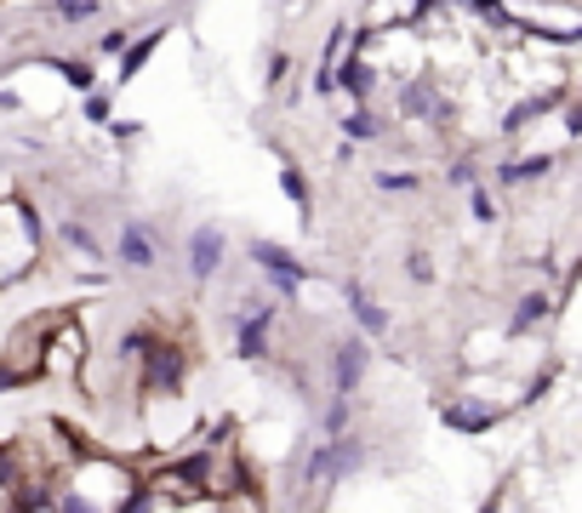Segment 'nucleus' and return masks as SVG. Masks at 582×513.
<instances>
[{
    "label": "nucleus",
    "instance_id": "f257e3e1",
    "mask_svg": "<svg viewBox=\"0 0 582 513\" xmlns=\"http://www.w3.org/2000/svg\"><path fill=\"white\" fill-rule=\"evenodd\" d=\"M40 212L29 200L7 194L0 200V291L17 286V279H29L40 269Z\"/></svg>",
    "mask_w": 582,
    "mask_h": 513
},
{
    "label": "nucleus",
    "instance_id": "f03ea898",
    "mask_svg": "<svg viewBox=\"0 0 582 513\" xmlns=\"http://www.w3.org/2000/svg\"><path fill=\"white\" fill-rule=\"evenodd\" d=\"M86 366H92V331L81 325V314L52 308V314H46V337H40V377L81 382Z\"/></svg>",
    "mask_w": 582,
    "mask_h": 513
},
{
    "label": "nucleus",
    "instance_id": "7ed1b4c3",
    "mask_svg": "<svg viewBox=\"0 0 582 513\" xmlns=\"http://www.w3.org/2000/svg\"><path fill=\"white\" fill-rule=\"evenodd\" d=\"M246 256L269 274V286L281 291V297H297V291L314 279V269L302 263V256H292L286 246H274V240H251V246H246Z\"/></svg>",
    "mask_w": 582,
    "mask_h": 513
},
{
    "label": "nucleus",
    "instance_id": "20e7f679",
    "mask_svg": "<svg viewBox=\"0 0 582 513\" xmlns=\"http://www.w3.org/2000/svg\"><path fill=\"white\" fill-rule=\"evenodd\" d=\"M40 337H46V314L40 320H23L7 343H0V366L12 371L17 389H29V382H40Z\"/></svg>",
    "mask_w": 582,
    "mask_h": 513
},
{
    "label": "nucleus",
    "instance_id": "39448f33",
    "mask_svg": "<svg viewBox=\"0 0 582 513\" xmlns=\"http://www.w3.org/2000/svg\"><path fill=\"white\" fill-rule=\"evenodd\" d=\"M366 366H371V337H360V331H354V337H337L332 343V394L354 399Z\"/></svg>",
    "mask_w": 582,
    "mask_h": 513
},
{
    "label": "nucleus",
    "instance_id": "423d86ee",
    "mask_svg": "<svg viewBox=\"0 0 582 513\" xmlns=\"http://www.w3.org/2000/svg\"><path fill=\"white\" fill-rule=\"evenodd\" d=\"M332 92H343L348 103H371L377 97V63L360 46H343V58L332 63Z\"/></svg>",
    "mask_w": 582,
    "mask_h": 513
},
{
    "label": "nucleus",
    "instance_id": "0eeeda50",
    "mask_svg": "<svg viewBox=\"0 0 582 513\" xmlns=\"http://www.w3.org/2000/svg\"><path fill=\"white\" fill-rule=\"evenodd\" d=\"M115 256H120V263L132 269V274H149V269L161 263V240H155V228H149L143 217H126V223H120V235H115Z\"/></svg>",
    "mask_w": 582,
    "mask_h": 513
},
{
    "label": "nucleus",
    "instance_id": "6e6552de",
    "mask_svg": "<svg viewBox=\"0 0 582 513\" xmlns=\"http://www.w3.org/2000/svg\"><path fill=\"white\" fill-rule=\"evenodd\" d=\"M223 256H229V240H223V228H217V223H200L194 235H189V279H194V286L217 279Z\"/></svg>",
    "mask_w": 582,
    "mask_h": 513
},
{
    "label": "nucleus",
    "instance_id": "1a4fd4ad",
    "mask_svg": "<svg viewBox=\"0 0 582 513\" xmlns=\"http://www.w3.org/2000/svg\"><path fill=\"white\" fill-rule=\"evenodd\" d=\"M343 302H348V320L360 325V337H389L394 314H389V308L366 291V279H348V286H343Z\"/></svg>",
    "mask_w": 582,
    "mask_h": 513
},
{
    "label": "nucleus",
    "instance_id": "9d476101",
    "mask_svg": "<svg viewBox=\"0 0 582 513\" xmlns=\"http://www.w3.org/2000/svg\"><path fill=\"white\" fill-rule=\"evenodd\" d=\"M554 314H566V308H560V297H554V291H520L514 297V314H509V337H531V331H543Z\"/></svg>",
    "mask_w": 582,
    "mask_h": 513
},
{
    "label": "nucleus",
    "instance_id": "9b49d317",
    "mask_svg": "<svg viewBox=\"0 0 582 513\" xmlns=\"http://www.w3.org/2000/svg\"><path fill=\"white\" fill-rule=\"evenodd\" d=\"M566 160H571V143L554 148V154H514V160L497 166V183L502 189H520V183H531V177H548L554 166H566Z\"/></svg>",
    "mask_w": 582,
    "mask_h": 513
},
{
    "label": "nucleus",
    "instance_id": "f8f14e48",
    "mask_svg": "<svg viewBox=\"0 0 582 513\" xmlns=\"http://www.w3.org/2000/svg\"><path fill=\"white\" fill-rule=\"evenodd\" d=\"M58 240H63L69 256H81V263H92V269L109 263V246H104V235H97L86 217H63V223H58Z\"/></svg>",
    "mask_w": 582,
    "mask_h": 513
},
{
    "label": "nucleus",
    "instance_id": "ddd939ff",
    "mask_svg": "<svg viewBox=\"0 0 582 513\" xmlns=\"http://www.w3.org/2000/svg\"><path fill=\"white\" fill-rule=\"evenodd\" d=\"M440 422L458 433H491L502 422V405H463V399H440Z\"/></svg>",
    "mask_w": 582,
    "mask_h": 513
},
{
    "label": "nucleus",
    "instance_id": "4468645a",
    "mask_svg": "<svg viewBox=\"0 0 582 513\" xmlns=\"http://www.w3.org/2000/svg\"><path fill=\"white\" fill-rule=\"evenodd\" d=\"M161 40H166V29H143L138 40H126L120 46V69H115V81L126 86V81H138V74L149 69V58L161 51Z\"/></svg>",
    "mask_w": 582,
    "mask_h": 513
},
{
    "label": "nucleus",
    "instance_id": "2eb2a0df",
    "mask_svg": "<svg viewBox=\"0 0 582 513\" xmlns=\"http://www.w3.org/2000/svg\"><path fill=\"white\" fill-rule=\"evenodd\" d=\"M502 343H509V331H474V337L463 343V371L502 366Z\"/></svg>",
    "mask_w": 582,
    "mask_h": 513
},
{
    "label": "nucleus",
    "instance_id": "dca6fc26",
    "mask_svg": "<svg viewBox=\"0 0 582 513\" xmlns=\"http://www.w3.org/2000/svg\"><path fill=\"white\" fill-rule=\"evenodd\" d=\"M281 189H286V200L302 212V228H309V223H314V189H309V177H302V166L292 160V154H286V166H281Z\"/></svg>",
    "mask_w": 582,
    "mask_h": 513
},
{
    "label": "nucleus",
    "instance_id": "f3484780",
    "mask_svg": "<svg viewBox=\"0 0 582 513\" xmlns=\"http://www.w3.org/2000/svg\"><path fill=\"white\" fill-rule=\"evenodd\" d=\"M337 126H343L348 143H377V138H383V115H377L371 103H354V109H348Z\"/></svg>",
    "mask_w": 582,
    "mask_h": 513
},
{
    "label": "nucleus",
    "instance_id": "a211bd4d",
    "mask_svg": "<svg viewBox=\"0 0 582 513\" xmlns=\"http://www.w3.org/2000/svg\"><path fill=\"white\" fill-rule=\"evenodd\" d=\"M46 69H58V81L69 86V92H92L97 86V69H92V58H40Z\"/></svg>",
    "mask_w": 582,
    "mask_h": 513
},
{
    "label": "nucleus",
    "instance_id": "6ab92c4d",
    "mask_svg": "<svg viewBox=\"0 0 582 513\" xmlns=\"http://www.w3.org/2000/svg\"><path fill=\"white\" fill-rule=\"evenodd\" d=\"M40 12L52 23H63V29H74V23H92L97 12H104V0H46Z\"/></svg>",
    "mask_w": 582,
    "mask_h": 513
},
{
    "label": "nucleus",
    "instance_id": "aec40b11",
    "mask_svg": "<svg viewBox=\"0 0 582 513\" xmlns=\"http://www.w3.org/2000/svg\"><path fill=\"white\" fill-rule=\"evenodd\" d=\"M468 217H474V223H486V228H491V223L502 217V205H497V194H491L486 183H479V177H474V183H468Z\"/></svg>",
    "mask_w": 582,
    "mask_h": 513
},
{
    "label": "nucleus",
    "instance_id": "412c9836",
    "mask_svg": "<svg viewBox=\"0 0 582 513\" xmlns=\"http://www.w3.org/2000/svg\"><path fill=\"white\" fill-rule=\"evenodd\" d=\"M109 115H115V97H109V92H97V86L81 92V120H86V126H104Z\"/></svg>",
    "mask_w": 582,
    "mask_h": 513
},
{
    "label": "nucleus",
    "instance_id": "4be33fe9",
    "mask_svg": "<svg viewBox=\"0 0 582 513\" xmlns=\"http://www.w3.org/2000/svg\"><path fill=\"white\" fill-rule=\"evenodd\" d=\"M377 189H389V194H412V189H423V177H417V171H377Z\"/></svg>",
    "mask_w": 582,
    "mask_h": 513
},
{
    "label": "nucleus",
    "instance_id": "5701e85b",
    "mask_svg": "<svg viewBox=\"0 0 582 513\" xmlns=\"http://www.w3.org/2000/svg\"><path fill=\"white\" fill-rule=\"evenodd\" d=\"M406 274L417 279V286H435V263H428V251H412V256H406Z\"/></svg>",
    "mask_w": 582,
    "mask_h": 513
},
{
    "label": "nucleus",
    "instance_id": "b1692460",
    "mask_svg": "<svg viewBox=\"0 0 582 513\" xmlns=\"http://www.w3.org/2000/svg\"><path fill=\"white\" fill-rule=\"evenodd\" d=\"M348 428V399L332 394V405H325V433H343Z\"/></svg>",
    "mask_w": 582,
    "mask_h": 513
},
{
    "label": "nucleus",
    "instance_id": "393cba45",
    "mask_svg": "<svg viewBox=\"0 0 582 513\" xmlns=\"http://www.w3.org/2000/svg\"><path fill=\"white\" fill-rule=\"evenodd\" d=\"M286 74H292V58H286V51H269V74H263V81L269 86H286Z\"/></svg>",
    "mask_w": 582,
    "mask_h": 513
},
{
    "label": "nucleus",
    "instance_id": "a878e982",
    "mask_svg": "<svg viewBox=\"0 0 582 513\" xmlns=\"http://www.w3.org/2000/svg\"><path fill=\"white\" fill-rule=\"evenodd\" d=\"M104 126H109V138H115V143H132V138H143V126H138V120H115V115H109Z\"/></svg>",
    "mask_w": 582,
    "mask_h": 513
},
{
    "label": "nucleus",
    "instance_id": "bb28decb",
    "mask_svg": "<svg viewBox=\"0 0 582 513\" xmlns=\"http://www.w3.org/2000/svg\"><path fill=\"white\" fill-rule=\"evenodd\" d=\"M474 177H479V171H474V160H451V166H446V183H458V189H468Z\"/></svg>",
    "mask_w": 582,
    "mask_h": 513
},
{
    "label": "nucleus",
    "instance_id": "cd10ccee",
    "mask_svg": "<svg viewBox=\"0 0 582 513\" xmlns=\"http://www.w3.org/2000/svg\"><path fill=\"white\" fill-rule=\"evenodd\" d=\"M126 40H132V29H109V35H97V51L109 58V51H120Z\"/></svg>",
    "mask_w": 582,
    "mask_h": 513
},
{
    "label": "nucleus",
    "instance_id": "c85d7f7f",
    "mask_svg": "<svg viewBox=\"0 0 582 513\" xmlns=\"http://www.w3.org/2000/svg\"><path fill=\"white\" fill-rule=\"evenodd\" d=\"M23 109V97L17 92H7V86H0V115H17Z\"/></svg>",
    "mask_w": 582,
    "mask_h": 513
}]
</instances>
